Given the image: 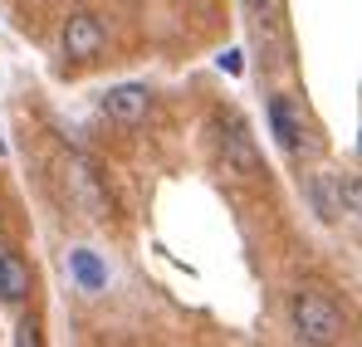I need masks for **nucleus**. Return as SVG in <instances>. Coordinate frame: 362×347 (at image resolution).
<instances>
[{"label":"nucleus","mask_w":362,"mask_h":347,"mask_svg":"<svg viewBox=\"0 0 362 347\" xmlns=\"http://www.w3.org/2000/svg\"><path fill=\"white\" fill-rule=\"evenodd\" d=\"M294 338L303 347H328L343 338V308L328 289H299L294 293Z\"/></svg>","instance_id":"f257e3e1"},{"label":"nucleus","mask_w":362,"mask_h":347,"mask_svg":"<svg viewBox=\"0 0 362 347\" xmlns=\"http://www.w3.org/2000/svg\"><path fill=\"white\" fill-rule=\"evenodd\" d=\"M221 167L245 181V176H264V162H259V147H255V137H250V122L235 113L221 117Z\"/></svg>","instance_id":"f03ea898"},{"label":"nucleus","mask_w":362,"mask_h":347,"mask_svg":"<svg viewBox=\"0 0 362 347\" xmlns=\"http://www.w3.org/2000/svg\"><path fill=\"white\" fill-rule=\"evenodd\" d=\"M269 132H274V142H279L284 157H303L313 147V132L303 122L299 98H289V93H269Z\"/></svg>","instance_id":"7ed1b4c3"},{"label":"nucleus","mask_w":362,"mask_h":347,"mask_svg":"<svg viewBox=\"0 0 362 347\" xmlns=\"http://www.w3.org/2000/svg\"><path fill=\"white\" fill-rule=\"evenodd\" d=\"M98 49H103V20L93 10H74L64 20V59L88 64V59H98Z\"/></svg>","instance_id":"20e7f679"},{"label":"nucleus","mask_w":362,"mask_h":347,"mask_svg":"<svg viewBox=\"0 0 362 347\" xmlns=\"http://www.w3.org/2000/svg\"><path fill=\"white\" fill-rule=\"evenodd\" d=\"M147 113H152V88H142V83H113L103 93V117L113 127H137Z\"/></svg>","instance_id":"39448f33"},{"label":"nucleus","mask_w":362,"mask_h":347,"mask_svg":"<svg viewBox=\"0 0 362 347\" xmlns=\"http://www.w3.org/2000/svg\"><path fill=\"white\" fill-rule=\"evenodd\" d=\"M303 196H308V211L323 220V225H333V220H343L348 211H343V176L333 172H313L303 181Z\"/></svg>","instance_id":"423d86ee"},{"label":"nucleus","mask_w":362,"mask_h":347,"mask_svg":"<svg viewBox=\"0 0 362 347\" xmlns=\"http://www.w3.org/2000/svg\"><path fill=\"white\" fill-rule=\"evenodd\" d=\"M69 186L78 196V206H88L93 216H108V191L98 181V167L88 157H69Z\"/></svg>","instance_id":"0eeeda50"},{"label":"nucleus","mask_w":362,"mask_h":347,"mask_svg":"<svg viewBox=\"0 0 362 347\" xmlns=\"http://www.w3.org/2000/svg\"><path fill=\"white\" fill-rule=\"evenodd\" d=\"M30 298V264L20 254H0V303H25Z\"/></svg>","instance_id":"6e6552de"},{"label":"nucleus","mask_w":362,"mask_h":347,"mask_svg":"<svg viewBox=\"0 0 362 347\" xmlns=\"http://www.w3.org/2000/svg\"><path fill=\"white\" fill-rule=\"evenodd\" d=\"M69 269H74L78 289H88V293H98L103 284H108V274H103V259H98L93 249H74V254H69Z\"/></svg>","instance_id":"1a4fd4ad"},{"label":"nucleus","mask_w":362,"mask_h":347,"mask_svg":"<svg viewBox=\"0 0 362 347\" xmlns=\"http://www.w3.org/2000/svg\"><path fill=\"white\" fill-rule=\"evenodd\" d=\"M343 211H348V216H358V220H362V172L343 176Z\"/></svg>","instance_id":"9d476101"},{"label":"nucleus","mask_w":362,"mask_h":347,"mask_svg":"<svg viewBox=\"0 0 362 347\" xmlns=\"http://www.w3.org/2000/svg\"><path fill=\"white\" fill-rule=\"evenodd\" d=\"M240 5L259 20V25H274V15H279V0H240Z\"/></svg>","instance_id":"9b49d317"},{"label":"nucleus","mask_w":362,"mask_h":347,"mask_svg":"<svg viewBox=\"0 0 362 347\" xmlns=\"http://www.w3.org/2000/svg\"><path fill=\"white\" fill-rule=\"evenodd\" d=\"M15 343H20V347H40V323H35V318H25V323H20V333H15Z\"/></svg>","instance_id":"f8f14e48"},{"label":"nucleus","mask_w":362,"mask_h":347,"mask_svg":"<svg viewBox=\"0 0 362 347\" xmlns=\"http://www.w3.org/2000/svg\"><path fill=\"white\" fill-rule=\"evenodd\" d=\"M221 69H226V73H240L245 64H240V49H226V54H221Z\"/></svg>","instance_id":"ddd939ff"},{"label":"nucleus","mask_w":362,"mask_h":347,"mask_svg":"<svg viewBox=\"0 0 362 347\" xmlns=\"http://www.w3.org/2000/svg\"><path fill=\"white\" fill-rule=\"evenodd\" d=\"M358 157H362V137H358Z\"/></svg>","instance_id":"4468645a"}]
</instances>
